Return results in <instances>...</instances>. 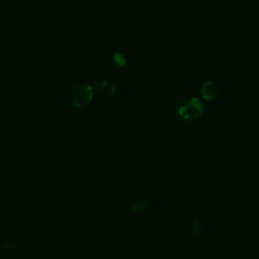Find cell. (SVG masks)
Wrapping results in <instances>:
<instances>
[{
    "label": "cell",
    "mask_w": 259,
    "mask_h": 259,
    "mask_svg": "<svg viewBox=\"0 0 259 259\" xmlns=\"http://www.w3.org/2000/svg\"><path fill=\"white\" fill-rule=\"evenodd\" d=\"M93 98V88L91 85L83 83L78 85L72 92V102L76 107L88 105Z\"/></svg>",
    "instance_id": "2"
},
{
    "label": "cell",
    "mask_w": 259,
    "mask_h": 259,
    "mask_svg": "<svg viewBox=\"0 0 259 259\" xmlns=\"http://www.w3.org/2000/svg\"><path fill=\"white\" fill-rule=\"evenodd\" d=\"M150 204V201L148 199H139L137 201H135L132 205V210L133 211H142L144 209H146Z\"/></svg>",
    "instance_id": "5"
},
{
    "label": "cell",
    "mask_w": 259,
    "mask_h": 259,
    "mask_svg": "<svg viewBox=\"0 0 259 259\" xmlns=\"http://www.w3.org/2000/svg\"><path fill=\"white\" fill-rule=\"evenodd\" d=\"M192 230L193 232L196 234V235H200L201 232H202V228H201V225L197 222H193L192 223Z\"/></svg>",
    "instance_id": "7"
},
{
    "label": "cell",
    "mask_w": 259,
    "mask_h": 259,
    "mask_svg": "<svg viewBox=\"0 0 259 259\" xmlns=\"http://www.w3.org/2000/svg\"><path fill=\"white\" fill-rule=\"evenodd\" d=\"M95 87L99 93H101L102 95L107 96V97H110V96L114 95V93H115V86L107 80H101V81L97 82Z\"/></svg>",
    "instance_id": "4"
},
{
    "label": "cell",
    "mask_w": 259,
    "mask_h": 259,
    "mask_svg": "<svg viewBox=\"0 0 259 259\" xmlns=\"http://www.w3.org/2000/svg\"><path fill=\"white\" fill-rule=\"evenodd\" d=\"M112 58H113L114 63H115L118 67H124V66H126V64H127V61H126L125 56L122 55L121 53H114Z\"/></svg>",
    "instance_id": "6"
},
{
    "label": "cell",
    "mask_w": 259,
    "mask_h": 259,
    "mask_svg": "<svg viewBox=\"0 0 259 259\" xmlns=\"http://www.w3.org/2000/svg\"><path fill=\"white\" fill-rule=\"evenodd\" d=\"M201 95L204 100L211 101L218 95V86L211 80L205 81L201 86Z\"/></svg>",
    "instance_id": "3"
},
{
    "label": "cell",
    "mask_w": 259,
    "mask_h": 259,
    "mask_svg": "<svg viewBox=\"0 0 259 259\" xmlns=\"http://www.w3.org/2000/svg\"><path fill=\"white\" fill-rule=\"evenodd\" d=\"M203 111V102L196 97H192L178 107L177 114L184 120H195L201 116Z\"/></svg>",
    "instance_id": "1"
}]
</instances>
